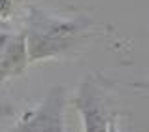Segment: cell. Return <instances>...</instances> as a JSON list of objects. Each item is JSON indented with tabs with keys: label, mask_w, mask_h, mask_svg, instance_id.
I'll use <instances>...</instances> for the list:
<instances>
[{
	"label": "cell",
	"mask_w": 149,
	"mask_h": 132,
	"mask_svg": "<svg viewBox=\"0 0 149 132\" xmlns=\"http://www.w3.org/2000/svg\"><path fill=\"white\" fill-rule=\"evenodd\" d=\"M95 23L87 17H62L36 6L29 8L23 25V38L29 64L55 60L72 53L89 38Z\"/></svg>",
	"instance_id": "obj_1"
},
{
	"label": "cell",
	"mask_w": 149,
	"mask_h": 132,
	"mask_svg": "<svg viewBox=\"0 0 149 132\" xmlns=\"http://www.w3.org/2000/svg\"><path fill=\"white\" fill-rule=\"evenodd\" d=\"M108 132H121L119 123H117V115H113V117H111V121H109V130Z\"/></svg>",
	"instance_id": "obj_7"
},
{
	"label": "cell",
	"mask_w": 149,
	"mask_h": 132,
	"mask_svg": "<svg viewBox=\"0 0 149 132\" xmlns=\"http://www.w3.org/2000/svg\"><path fill=\"white\" fill-rule=\"evenodd\" d=\"M72 106L81 117L83 132H108L109 121L115 113H111L108 104L104 81L96 76H87L79 83L76 94L72 98Z\"/></svg>",
	"instance_id": "obj_3"
},
{
	"label": "cell",
	"mask_w": 149,
	"mask_h": 132,
	"mask_svg": "<svg viewBox=\"0 0 149 132\" xmlns=\"http://www.w3.org/2000/svg\"><path fill=\"white\" fill-rule=\"evenodd\" d=\"M29 68L25 38L23 32L0 30V85L10 81L11 77H19Z\"/></svg>",
	"instance_id": "obj_4"
},
{
	"label": "cell",
	"mask_w": 149,
	"mask_h": 132,
	"mask_svg": "<svg viewBox=\"0 0 149 132\" xmlns=\"http://www.w3.org/2000/svg\"><path fill=\"white\" fill-rule=\"evenodd\" d=\"M13 108L11 106H4V104H0V117H10V115H13Z\"/></svg>",
	"instance_id": "obj_6"
},
{
	"label": "cell",
	"mask_w": 149,
	"mask_h": 132,
	"mask_svg": "<svg viewBox=\"0 0 149 132\" xmlns=\"http://www.w3.org/2000/svg\"><path fill=\"white\" fill-rule=\"evenodd\" d=\"M132 87H136V89H146V91H149V83H134Z\"/></svg>",
	"instance_id": "obj_8"
},
{
	"label": "cell",
	"mask_w": 149,
	"mask_h": 132,
	"mask_svg": "<svg viewBox=\"0 0 149 132\" xmlns=\"http://www.w3.org/2000/svg\"><path fill=\"white\" fill-rule=\"evenodd\" d=\"M68 104V91L64 85H53L45 96L19 117L13 126L4 132H66L64 113Z\"/></svg>",
	"instance_id": "obj_2"
},
{
	"label": "cell",
	"mask_w": 149,
	"mask_h": 132,
	"mask_svg": "<svg viewBox=\"0 0 149 132\" xmlns=\"http://www.w3.org/2000/svg\"><path fill=\"white\" fill-rule=\"evenodd\" d=\"M21 2V0H0V21L4 19H10L15 11V6Z\"/></svg>",
	"instance_id": "obj_5"
}]
</instances>
